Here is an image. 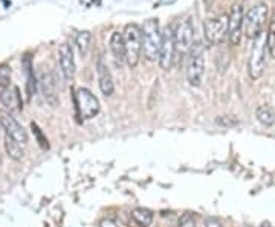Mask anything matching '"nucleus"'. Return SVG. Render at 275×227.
Returning a JSON list of instances; mask_svg holds the SVG:
<instances>
[{
    "mask_svg": "<svg viewBox=\"0 0 275 227\" xmlns=\"http://www.w3.org/2000/svg\"><path fill=\"white\" fill-rule=\"evenodd\" d=\"M141 40H142V55L147 61H156L159 55L162 31L157 19H148L141 26Z\"/></svg>",
    "mask_w": 275,
    "mask_h": 227,
    "instance_id": "f257e3e1",
    "label": "nucleus"
},
{
    "mask_svg": "<svg viewBox=\"0 0 275 227\" xmlns=\"http://www.w3.org/2000/svg\"><path fill=\"white\" fill-rule=\"evenodd\" d=\"M124 47H126V63L130 69H135L139 64L142 56V40H141V26L136 23H129L123 32Z\"/></svg>",
    "mask_w": 275,
    "mask_h": 227,
    "instance_id": "f03ea898",
    "label": "nucleus"
},
{
    "mask_svg": "<svg viewBox=\"0 0 275 227\" xmlns=\"http://www.w3.org/2000/svg\"><path fill=\"white\" fill-rule=\"evenodd\" d=\"M187 81L193 87H199L203 80L205 73V52L200 43L193 44L188 53V63H187Z\"/></svg>",
    "mask_w": 275,
    "mask_h": 227,
    "instance_id": "7ed1b4c3",
    "label": "nucleus"
},
{
    "mask_svg": "<svg viewBox=\"0 0 275 227\" xmlns=\"http://www.w3.org/2000/svg\"><path fill=\"white\" fill-rule=\"evenodd\" d=\"M267 20V5H254L243 17V32L249 40H255L261 32Z\"/></svg>",
    "mask_w": 275,
    "mask_h": 227,
    "instance_id": "20e7f679",
    "label": "nucleus"
},
{
    "mask_svg": "<svg viewBox=\"0 0 275 227\" xmlns=\"http://www.w3.org/2000/svg\"><path fill=\"white\" fill-rule=\"evenodd\" d=\"M266 63V32H261L252 44L251 56L248 61V72L252 80L261 78Z\"/></svg>",
    "mask_w": 275,
    "mask_h": 227,
    "instance_id": "39448f33",
    "label": "nucleus"
},
{
    "mask_svg": "<svg viewBox=\"0 0 275 227\" xmlns=\"http://www.w3.org/2000/svg\"><path fill=\"white\" fill-rule=\"evenodd\" d=\"M176 60V49H175V29L167 25L162 31V40L159 47L157 61L162 70H170Z\"/></svg>",
    "mask_w": 275,
    "mask_h": 227,
    "instance_id": "423d86ee",
    "label": "nucleus"
},
{
    "mask_svg": "<svg viewBox=\"0 0 275 227\" xmlns=\"http://www.w3.org/2000/svg\"><path fill=\"white\" fill-rule=\"evenodd\" d=\"M194 41V28L190 19H184L179 22L178 28L175 29V49L176 56L184 58L187 56L193 47Z\"/></svg>",
    "mask_w": 275,
    "mask_h": 227,
    "instance_id": "0eeeda50",
    "label": "nucleus"
},
{
    "mask_svg": "<svg viewBox=\"0 0 275 227\" xmlns=\"http://www.w3.org/2000/svg\"><path fill=\"white\" fill-rule=\"evenodd\" d=\"M75 102L78 115L83 119H92L99 113V101L89 89L80 87L75 93Z\"/></svg>",
    "mask_w": 275,
    "mask_h": 227,
    "instance_id": "6e6552de",
    "label": "nucleus"
},
{
    "mask_svg": "<svg viewBox=\"0 0 275 227\" xmlns=\"http://www.w3.org/2000/svg\"><path fill=\"white\" fill-rule=\"evenodd\" d=\"M203 32L208 43L220 44L228 35V16L222 14L206 20L203 25Z\"/></svg>",
    "mask_w": 275,
    "mask_h": 227,
    "instance_id": "1a4fd4ad",
    "label": "nucleus"
},
{
    "mask_svg": "<svg viewBox=\"0 0 275 227\" xmlns=\"http://www.w3.org/2000/svg\"><path fill=\"white\" fill-rule=\"evenodd\" d=\"M243 5L236 4L228 16V40L233 46H239L242 41V25H243Z\"/></svg>",
    "mask_w": 275,
    "mask_h": 227,
    "instance_id": "9d476101",
    "label": "nucleus"
},
{
    "mask_svg": "<svg viewBox=\"0 0 275 227\" xmlns=\"http://www.w3.org/2000/svg\"><path fill=\"white\" fill-rule=\"evenodd\" d=\"M0 125H2V128L5 130V134L13 137L20 145L28 143V133H26V130L16 121V118H13L10 115V113H0Z\"/></svg>",
    "mask_w": 275,
    "mask_h": 227,
    "instance_id": "9b49d317",
    "label": "nucleus"
},
{
    "mask_svg": "<svg viewBox=\"0 0 275 227\" xmlns=\"http://www.w3.org/2000/svg\"><path fill=\"white\" fill-rule=\"evenodd\" d=\"M59 61H60V69L68 81H72L77 73V66H75V58H74V50L71 44L63 43L59 47Z\"/></svg>",
    "mask_w": 275,
    "mask_h": 227,
    "instance_id": "f8f14e48",
    "label": "nucleus"
},
{
    "mask_svg": "<svg viewBox=\"0 0 275 227\" xmlns=\"http://www.w3.org/2000/svg\"><path fill=\"white\" fill-rule=\"evenodd\" d=\"M96 75H98V84H99L102 95L112 96L115 92V83H114L112 73H110V70H108V67L102 58H99L96 63Z\"/></svg>",
    "mask_w": 275,
    "mask_h": 227,
    "instance_id": "ddd939ff",
    "label": "nucleus"
},
{
    "mask_svg": "<svg viewBox=\"0 0 275 227\" xmlns=\"http://www.w3.org/2000/svg\"><path fill=\"white\" fill-rule=\"evenodd\" d=\"M0 102L10 111H22L23 110V101L19 87H7L0 92Z\"/></svg>",
    "mask_w": 275,
    "mask_h": 227,
    "instance_id": "4468645a",
    "label": "nucleus"
},
{
    "mask_svg": "<svg viewBox=\"0 0 275 227\" xmlns=\"http://www.w3.org/2000/svg\"><path fill=\"white\" fill-rule=\"evenodd\" d=\"M110 50L114 53V58L121 64L123 61H126V47H124V38H123V32H112V37H110Z\"/></svg>",
    "mask_w": 275,
    "mask_h": 227,
    "instance_id": "2eb2a0df",
    "label": "nucleus"
},
{
    "mask_svg": "<svg viewBox=\"0 0 275 227\" xmlns=\"http://www.w3.org/2000/svg\"><path fill=\"white\" fill-rule=\"evenodd\" d=\"M40 83H41V89H43V95H44L46 102L50 107H57L59 105V98H57V93H55V89H53L52 77L50 75H43Z\"/></svg>",
    "mask_w": 275,
    "mask_h": 227,
    "instance_id": "dca6fc26",
    "label": "nucleus"
},
{
    "mask_svg": "<svg viewBox=\"0 0 275 227\" xmlns=\"http://www.w3.org/2000/svg\"><path fill=\"white\" fill-rule=\"evenodd\" d=\"M257 121L264 127H272L275 124V110L270 105H260L255 110Z\"/></svg>",
    "mask_w": 275,
    "mask_h": 227,
    "instance_id": "f3484780",
    "label": "nucleus"
},
{
    "mask_svg": "<svg viewBox=\"0 0 275 227\" xmlns=\"http://www.w3.org/2000/svg\"><path fill=\"white\" fill-rule=\"evenodd\" d=\"M5 149H7V154L13 159V160H22L23 156H25V151L22 148V145L19 142H16L13 137H10L8 134H5Z\"/></svg>",
    "mask_w": 275,
    "mask_h": 227,
    "instance_id": "a211bd4d",
    "label": "nucleus"
},
{
    "mask_svg": "<svg viewBox=\"0 0 275 227\" xmlns=\"http://www.w3.org/2000/svg\"><path fill=\"white\" fill-rule=\"evenodd\" d=\"M132 218L142 227H148L153 222V212L145 207H135L132 210Z\"/></svg>",
    "mask_w": 275,
    "mask_h": 227,
    "instance_id": "6ab92c4d",
    "label": "nucleus"
},
{
    "mask_svg": "<svg viewBox=\"0 0 275 227\" xmlns=\"http://www.w3.org/2000/svg\"><path fill=\"white\" fill-rule=\"evenodd\" d=\"M90 40H92V34L89 31L78 32V35L75 38V43H77V49H78V52H80L81 56H86L87 55L89 47H90Z\"/></svg>",
    "mask_w": 275,
    "mask_h": 227,
    "instance_id": "aec40b11",
    "label": "nucleus"
},
{
    "mask_svg": "<svg viewBox=\"0 0 275 227\" xmlns=\"http://www.w3.org/2000/svg\"><path fill=\"white\" fill-rule=\"evenodd\" d=\"M23 67H25V72H26V77H28V96L31 98L32 93L35 92V77H34L32 66H31L29 55H25V58H23Z\"/></svg>",
    "mask_w": 275,
    "mask_h": 227,
    "instance_id": "412c9836",
    "label": "nucleus"
},
{
    "mask_svg": "<svg viewBox=\"0 0 275 227\" xmlns=\"http://www.w3.org/2000/svg\"><path fill=\"white\" fill-rule=\"evenodd\" d=\"M11 86V67L10 64H0V87L7 89Z\"/></svg>",
    "mask_w": 275,
    "mask_h": 227,
    "instance_id": "4be33fe9",
    "label": "nucleus"
},
{
    "mask_svg": "<svg viewBox=\"0 0 275 227\" xmlns=\"http://www.w3.org/2000/svg\"><path fill=\"white\" fill-rule=\"evenodd\" d=\"M179 227H199L194 213H190V212L184 213L179 219Z\"/></svg>",
    "mask_w": 275,
    "mask_h": 227,
    "instance_id": "5701e85b",
    "label": "nucleus"
},
{
    "mask_svg": "<svg viewBox=\"0 0 275 227\" xmlns=\"http://www.w3.org/2000/svg\"><path fill=\"white\" fill-rule=\"evenodd\" d=\"M31 128H32V133L35 134V137H37V140H38L40 146H41L43 149H49V142H47L46 136L41 133V130L38 128V125L32 122V124H31Z\"/></svg>",
    "mask_w": 275,
    "mask_h": 227,
    "instance_id": "b1692460",
    "label": "nucleus"
},
{
    "mask_svg": "<svg viewBox=\"0 0 275 227\" xmlns=\"http://www.w3.org/2000/svg\"><path fill=\"white\" fill-rule=\"evenodd\" d=\"M217 125H222V127H237L239 125V119L233 118V116H220L215 119Z\"/></svg>",
    "mask_w": 275,
    "mask_h": 227,
    "instance_id": "393cba45",
    "label": "nucleus"
},
{
    "mask_svg": "<svg viewBox=\"0 0 275 227\" xmlns=\"http://www.w3.org/2000/svg\"><path fill=\"white\" fill-rule=\"evenodd\" d=\"M99 227H118V225H117V222H115L114 219H110V218H104V219H101Z\"/></svg>",
    "mask_w": 275,
    "mask_h": 227,
    "instance_id": "a878e982",
    "label": "nucleus"
},
{
    "mask_svg": "<svg viewBox=\"0 0 275 227\" xmlns=\"http://www.w3.org/2000/svg\"><path fill=\"white\" fill-rule=\"evenodd\" d=\"M267 34H272L275 35V14L272 16L270 22H269V29H267Z\"/></svg>",
    "mask_w": 275,
    "mask_h": 227,
    "instance_id": "bb28decb",
    "label": "nucleus"
},
{
    "mask_svg": "<svg viewBox=\"0 0 275 227\" xmlns=\"http://www.w3.org/2000/svg\"><path fill=\"white\" fill-rule=\"evenodd\" d=\"M176 2V0H160V5H172V4H175Z\"/></svg>",
    "mask_w": 275,
    "mask_h": 227,
    "instance_id": "cd10ccee",
    "label": "nucleus"
},
{
    "mask_svg": "<svg viewBox=\"0 0 275 227\" xmlns=\"http://www.w3.org/2000/svg\"><path fill=\"white\" fill-rule=\"evenodd\" d=\"M260 227H272V224H270L269 221H263V222L260 224Z\"/></svg>",
    "mask_w": 275,
    "mask_h": 227,
    "instance_id": "c85d7f7f",
    "label": "nucleus"
}]
</instances>
